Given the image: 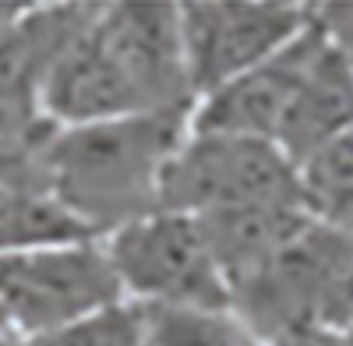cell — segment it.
<instances>
[{
	"mask_svg": "<svg viewBox=\"0 0 353 346\" xmlns=\"http://www.w3.org/2000/svg\"><path fill=\"white\" fill-rule=\"evenodd\" d=\"M321 43H325V32L311 18V25L290 46H283L276 57H269L254 71L226 81L223 89L201 96L194 103V113H191V131H216V134L276 141L286 113L293 106V96H297Z\"/></svg>",
	"mask_w": 353,
	"mask_h": 346,
	"instance_id": "obj_9",
	"label": "cell"
},
{
	"mask_svg": "<svg viewBox=\"0 0 353 346\" xmlns=\"http://www.w3.org/2000/svg\"><path fill=\"white\" fill-rule=\"evenodd\" d=\"M343 346H353V318H350V325L343 329Z\"/></svg>",
	"mask_w": 353,
	"mask_h": 346,
	"instance_id": "obj_18",
	"label": "cell"
},
{
	"mask_svg": "<svg viewBox=\"0 0 353 346\" xmlns=\"http://www.w3.org/2000/svg\"><path fill=\"white\" fill-rule=\"evenodd\" d=\"M113 276L138 307H230V283L201 219L156 209L103 237Z\"/></svg>",
	"mask_w": 353,
	"mask_h": 346,
	"instance_id": "obj_4",
	"label": "cell"
},
{
	"mask_svg": "<svg viewBox=\"0 0 353 346\" xmlns=\"http://www.w3.org/2000/svg\"><path fill=\"white\" fill-rule=\"evenodd\" d=\"M138 314L141 346H258L233 307H138Z\"/></svg>",
	"mask_w": 353,
	"mask_h": 346,
	"instance_id": "obj_12",
	"label": "cell"
},
{
	"mask_svg": "<svg viewBox=\"0 0 353 346\" xmlns=\"http://www.w3.org/2000/svg\"><path fill=\"white\" fill-rule=\"evenodd\" d=\"M18 11H21V4H0V32L18 18Z\"/></svg>",
	"mask_w": 353,
	"mask_h": 346,
	"instance_id": "obj_16",
	"label": "cell"
},
{
	"mask_svg": "<svg viewBox=\"0 0 353 346\" xmlns=\"http://www.w3.org/2000/svg\"><path fill=\"white\" fill-rule=\"evenodd\" d=\"M230 307L258 343L293 325L343 332L353 318V234L307 219L269 265L233 286Z\"/></svg>",
	"mask_w": 353,
	"mask_h": 346,
	"instance_id": "obj_3",
	"label": "cell"
},
{
	"mask_svg": "<svg viewBox=\"0 0 353 346\" xmlns=\"http://www.w3.org/2000/svg\"><path fill=\"white\" fill-rule=\"evenodd\" d=\"M314 21L321 32L329 36L343 64L353 74V0H329V4H314Z\"/></svg>",
	"mask_w": 353,
	"mask_h": 346,
	"instance_id": "obj_14",
	"label": "cell"
},
{
	"mask_svg": "<svg viewBox=\"0 0 353 346\" xmlns=\"http://www.w3.org/2000/svg\"><path fill=\"white\" fill-rule=\"evenodd\" d=\"M191 131V113H134L50 128L36 149V184L88 237L163 209V177Z\"/></svg>",
	"mask_w": 353,
	"mask_h": 346,
	"instance_id": "obj_2",
	"label": "cell"
},
{
	"mask_svg": "<svg viewBox=\"0 0 353 346\" xmlns=\"http://www.w3.org/2000/svg\"><path fill=\"white\" fill-rule=\"evenodd\" d=\"M314 18L297 0H188L181 4L184 57L194 96H209L290 46Z\"/></svg>",
	"mask_w": 353,
	"mask_h": 346,
	"instance_id": "obj_7",
	"label": "cell"
},
{
	"mask_svg": "<svg viewBox=\"0 0 353 346\" xmlns=\"http://www.w3.org/2000/svg\"><path fill=\"white\" fill-rule=\"evenodd\" d=\"M254 205L297 209V166L276 141L188 131L163 177V209L212 216Z\"/></svg>",
	"mask_w": 353,
	"mask_h": 346,
	"instance_id": "obj_6",
	"label": "cell"
},
{
	"mask_svg": "<svg viewBox=\"0 0 353 346\" xmlns=\"http://www.w3.org/2000/svg\"><path fill=\"white\" fill-rule=\"evenodd\" d=\"M0 346H21L18 336H0Z\"/></svg>",
	"mask_w": 353,
	"mask_h": 346,
	"instance_id": "obj_19",
	"label": "cell"
},
{
	"mask_svg": "<svg viewBox=\"0 0 353 346\" xmlns=\"http://www.w3.org/2000/svg\"><path fill=\"white\" fill-rule=\"evenodd\" d=\"M99 237H74L0 254V307L18 339H32L121 304Z\"/></svg>",
	"mask_w": 353,
	"mask_h": 346,
	"instance_id": "obj_5",
	"label": "cell"
},
{
	"mask_svg": "<svg viewBox=\"0 0 353 346\" xmlns=\"http://www.w3.org/2000/svg\"><path fill=\"white\" fill-rule=\"evenodd\" d=\"M297 209L318 226L353 234V131L297 163Z\"/></svg>",
	"mask_w": 353,
	"mask_h": 346,
	"instance_id": "obj_11",
	"label": "cell"
},
{
	"mask_svg": "<svg viewBox=\"0 0 353 346\" xmlns=\"http://www.w3.org/2000/svg\"><path fill=\"white\" fill-rule=\"evenodd\" d=\"M21 346H141V314L134 304L121 301L71 325L21 339Z\"/></svg>",
	"mask_w": 353,
	"mask_h": 346,
	"instance_id": "obj_13",
	"label": "cell"
},
{
	"mask_svg": "<svg viewBox=\"0 0 353 346\" xmlns=\"http://www.w3.org/2000/svg\"><path fill=\"white\" fill-rule=\"evenodd\" d=\"M0 336H14V329H11V322H8V314H4V307H0Z\"/></svg>",
	"mask_w": 353,
	"mask_h": 346,
	"instance_id": "obj_17",
	"label": "cell"
},
{
	"mask_svg": "<svg viewBox=\"0 0 353 346\" xmlns=\"http://www.w3.org/2000/svg\"><path fill=\"white\" fill-rule=\"evenodd\" d=\"M258 346H343V332L325 325H293L261 339Z\"/></svg>",
	"mask_w": 353,
	"mask_h": 346,
	"instance_id": "obj_15",
	"label": "cell"
},
{
	"mask_svg": "<svg viewBox=\"0 0 353 346\" xmlns=\"http://www.w3.org/2000/svg\"><path fill=\"white\" fill-rule=\"evenodd\" d=\"M181 4H99L46 85L50 124H92L134 113H194Z\"/></svg>",
	"mask_w": 353,
	"mask_h": 346,
	"instance_id": "obj_1",
	"label": "cell"
},
{
	"mask_svg": "<svg viewBox=\"0 0 353 346\" xmlns=\"http://www.w3.org/2000/svg\"><path fill=\"white\" fill-rule=\"evenodd\" d=\"M346 131H353V74L325 36L297 96H293V106L283 121L276 145L297 166L307 152H314L318 145H325V141Z\"/></svg>",
	"mask_w": 353,
	"mask_h": 346,
	"instance_id": "obj_10",
	"label": "cell"
},
{
	"mask_svg": "<svg viewBox=\"0 0 353 346\" xmlns=\"http://www.w3.org/2000/svg\"><path fill=\"white\" fill-rule=\"evenodd\" d=\"M99 4H21L18 18L0 32V138L21 149H39L50 134L46 85L61 57L85 32Z\"/></svg>",
	"mask_w": 353,
	"mask_h": 346,
	"instance_id": "obj_8",
	"label": "cell"
}]
</instances>
